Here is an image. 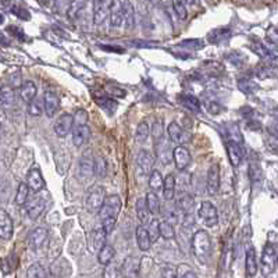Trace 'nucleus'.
I'll list each match as a JSON object with an SVG mask.
<instances>
[{"label": "nucleus", "instance_id": "b1692460", "mask_svg": "<svg viewBox=\"0 0 278 278\" xmlns=\"http://www.w3.org/2000/svg\"><path fill=\"white\" fill-rule=\"evenodd\" d=\"M136 216L139 221L142 222V225H146V224H150V211H149V207H148V203H146V199L144 198H139L136 201Z\"/></svg>", "mask_w": 278, "mask_h": 278}, {"label": "nucleus", "instance_id": "58836bf2", "mask_svg": "<svg viewBox=\"0 0 278 278\" xmlns=\"http://www.w3.org/2000/svg\"><path fill=\"white\" fill-rule=\"evenodd\" d=\"M27 278H46V270L42 264L34 263L27 270Z\"/></svg>", "mask_w": 278, "mask_h": 278}, {"label": "nucleus", "instance_id": "dca6fc26", "mask_svg": "<svg viewBox=\"0 0 278 278\" xmlns=\"http://www.w3.org/2000/svg\"><path fill=\"white\" fill-rule=\"evenodd\" d=\"M46 241H48V230L43 227H38L29 235V246L34 249H39L46 243Z\"/></svg>", "mask_w": 278, "mask_h": 278}, {"label": "nucleus", "instance_id": "2eb2a0df", "mask_svg": "<svg viewBox=\"0 0 278 278\" xmlns=\"http://www.w3.org/2000/svg\"><path fill=\"white\" fill-rule=\"evenodd\" d=\"M13 220L4 210L0 211V238L3 241L10 240L13 237Z\"/></svg>", "mask_w": 278, "mask_h": 278}, {"label": "nucleus", "instance_id": "3c124183", "mask_svg": "<svg viewBox=\"0 0 278 278\" xmlns=\"http://www.w3.org/2000/svg\"><path fill=\"white\" fill-rule=\"evenodd\" d=\"M162 277L163 278H178L177 270L173 266H166L162 269Z\"/></svg>", "mask_w": 278, "mask_h": 278}, {"label": "nucleus", "instance_id": "37998d69", "mask_svg": "<svg viewBox=\"0 0 278 278\" xmlns=\"http://www.w3.org/2000/svg\"><path fill=\"white\" fill-rule=\"evenodd\" d=\"M95 174L99 178H105L107 175V162L102 156L95 159Z\"/></svg>", "mask_w": 278, "mask_h": 278}, {"label": "nucleus", "instance_id": "e433bc0d", "mask_svg": "<svg viewBox=\"0 0 278 278\" xmlns=\"http://www.w3.org/2000/svg\"><path fill=\"white\" fill-rule=\"evenodd\" d=\"M28 195H29L28 184L25 183L19 184L17 193H16V203H17V206H24V204L27 203V201H28Z\"/></svg>", "mask_w": 278, "mask_h": 278}, {"label": "nucleus", "instance_id": "f257e3e1", "mask_svg": "<svg viewBox=\"0 0 278 278\" xmlns=\"http://www.w3.org/2000/svg\"><path fill=\"white\" fill-rule=\"evenodd\" d=\"M192 252L201 263H207L211 252V240L204 230L196 231L192 237Z\"/></svg>", "mask_w": 278, "mask_h": 278}, {"label": "nucleus", "instance_id": "9b49d317", "mask_svg": "<svg viewBox=\"0 0 278 278\" xmlns=\"http://www.w3.org/2000/svg\"><path fill=\"white\" fill-rule=\"evenodd\" d=\"M136 163H138V167H139V170H141L142 173L150 175L152 171H153V154L150 153L149 150H141V152L138 153V157H136Z\"/></svg>", "mask_w": 278, "mask_h": 278}, {"label": "nucleus", "instance_id": "9d476101", "mask_svg": "<svg viewBox=\"0 0 278 278\" xmlns=\"http://www.w3.org/2000/svg\"><path fill=\"white\" fill-rule=\"evenodd\" d=\"M74 124H75V120L71 114H63L60 115L57 118V121L55 123V132L57 136H66L68 135L73 128H74Z\"/></svg>", "mask_w": 278, "mask_h": 278}, {"label": "nucleus", "instance_id": "a878e982", "mask_svg": "<svg viewBox=\"0 0 278 278\" xmlns=\"http://www.w3.org/2000/svg\"><path fill=\"white\" fill-rule=\"evenodd\" d=\"M89 138V127L88 125H75L73 132V144L77 148L82 146Z\"/></svg>", "mask_w": 278, "mask_h": 278}, {"label": "nucleus", "instance_id": "393cba45", "mask_svg": "<svg viewBox=\"0 0 278 278\" xmlns=\"http://www.w3.org/2000/svg\"><path fill=\"white\" fill-rule=\"evenodd\" d=\"M231 35H232V32H231L228 28L213 29L211 32H209V35H207V40H209L210 43L219 45L221 42L228 40V39L231 38Z\"/></svg>", "mask_w": 278, "mask_h": 278}, {"label": "nucleus", "instance_id": "a19ab883", "mask_svg": "<svg viewBox=\"0 0 278 278\" xmlns=\"http://www.w3.org/2000/svg\"><path fill=\"white\" fill-rule=\"evenodd\" d=\"M148 136H149V125L148 123H139L138 127H136V132H135V139L139 142V144H142L145 142L146 139H148Z\"/></svg>", "mask_w": 278, "mask_h": 278}, {"label": "nucleus", "instance_id": "7c9ffc66", "mask_svg": "<svg viewBox=\"0 0 278 278\" xmlns=\"http://www.w3.org/2000/svg\"><path fill=\"white\" fill-rule=\"evenodd\" d=\"M16 106V93L9 87H3L1 89V107L4 110H11Z\"/></svg>", "mask_w": 278, "mask_h": 278}, {"label": "nucleus", "instance_id": "f03ea898", "mask_svg": "<svg viewBox=\"0 0 278 278\" xmlns=\"http://www.w3.org/2000/svg\"><path fill=\"white\" fill-rule=\"evenodd\" d=\"M106 192L103 186L100 185H93L87 193V199H85V206L89 213H96L100 211L103 203L106 201Z\"/></svg>", "mask_w": 278, "mask_h": 278}, {"label": "nucleus", "instance_id": "4d7b16f0", "mask_svg": "<svg viewBox=\"0 0 278 278\" xmlns=\"http://www.w3.org/2000/svg\"><path fill=\"white\" fill-rule=\"evenodd\" d=\"M277 261H278V259H277Z\"/></svg>", "mask_w": 278, "mask_h": 278}, {"label": "nucleus", "instance_id": "864d4df0", "mask_svg": "<svg viewBox=\"0 0 278 278\" xmlns=\"http://www.w3.org/2000/svg\"><path fill=\"white\" fill-rule=\"evenodd\" d=\"M181 46L184 48H193V49H199L202 48V40H198V39H189V40H184L181 42Z\"/></svg>", "mask_w": 278, "mask_h": 278}, {"label": "nucleus", "instance_id": "79ce46f5", "mask_svg": "<svg viewBox=\"0 0 278 278\" xmlns=\"http://www.w3.org/2000/svg\"><path fill=\"white\" fill-rule=\"evenodd\" d=\"M160 235L163 237L164 240H173L175 237V230H174L173 224L168 222L167 220H164L160 222Z\"/></svg>", "mask_w": 278, "mask_h": 278}, {"label": "nucleus", "instance_id": "603ef678", "mask_svg": "<svg viewBox=\"0 0 278 278\" xmlns=\"http://www.w3.org/2000/svg\"><path fill=\"white\" fill-rule=\"evenodd\" d=\"M255 85L248 81V79H243V81H240V89L242 92H245V93H250V92H253L255 91Z\"/></svg>", "mask_w": 278, "mask_h": 278}, {"label": "nucleus", "instance_id": "a211bd4d", "mask_svg": "<svg viewBox=\"0 0 278 278\" xmlns=\"http://www.w3.org/2000/svg\"><path fill=\"white\" fill-rule=\"evenodd\" d=\"M167 132H168V136L170 139L175 142V144H185L188 141V135L181 128V125L177 124L175 121L170 123L168 127H167Z\"/></svg>", "mask_w": 278, "mask_h": 278}, {"label": "nucleus", "instance_id": "f704fd0d", "mask_svg": "<svg viewBox=\"0 0 278 278\" xmlns=\"http://www.w3.org/2000/svg\"><path fill=\"white\" fill-rule=\"evenodd\" d=\"M149 186L152 188V191H153L154 193L163 189L164 178H163V175L160 174V171L153 170L152 174L149 175Z\"/></svg>", "mask_w": 278, "mask_h": 278}, {"label": "nucleus", "instance_id": "6e6d98bb", "mask_svg": "<svg viewBox=\"0 0 278 278\" xmlns=\"http://www.w3.org/2000/svg\"><path fill=\"white\" fill-rule=\"evenodd\" d=\"M181 278H198V276H196L193 271H186V273H185Z\"/></svg>", "mask_w": 278, "mask_h": 278}, {"label": "nucleus", "instance_id": "aec40b11", "mask_svg": "<svg viewBox=\"0 0 278 278\" xmlns=\"http://www.w3.org/2000/svg\"><path fill=\"white\" fill-rule=\"evenodd\" d=\"M245 269L248 277H255L258 273V259H256V250L255 248H249L246 250V258H245Z\"/></svg>", "mask_w": 278, "mask_h": 278}, {"label": "nucleus", "instance_id": "39448f33", "mask_svg": "<svg viewBox=\"0 0 278 278\" xmlns=\"http://www.w3.org/2000/svg\"><path fill=\"white\" fill-rule=\"evenodd\" d=\"M278 256L276 253V248L273 243H266V246L263 248L261 253V269H263V276H269L276 269V261Z\"/></svg>", "mask_w": 278, "mask_h": 278}, {"label": "nucleus", "instance_id": "4be33fe9", "mask_svg": "<svg viewBox=\"0 0 278 278\" xmlns=\"http://www.w3.org/2000/svg\"><path fill=\"white\" fill-rule=\"evenodd\" d=\"M177 206L185 214H192V210L195 207V201H193L191 193H188V191L180 192V198H178V202H177Z\"/></svg>", "mask_w": 278, "mask_h": 278}, {"label": "nucleus", "instance_id": "423d86ee", "mask_svg": "<svg viewBox=\"0 0 278 278\" xmlns=\"http://www.w3.org/2000/svg\"><path fill=\"white\" fill-rule=\"evenodd\" d=\"M173 160L174 163H175V167H177V170H180V171H184V170H186L188 167H189V164H191V153H189V150L185 148V146H177L175 149H173Z\"/></svg>", "mask_w": 278, "mask_h": 278}, {"label": "nucleus", "instance_id": "2f4dec72", "mask_svg": "<svg viewBox=\"0 0 278 278\" xmlns=\"http://www.w3.org/2000/svg\"><path fill=\"white\" fill-rule=\"evenodd\" d=\"M178 97L184 107L189 109L191 111H201V102L198 97L189 95V93H181Z\"/></svg>", "mask_w": 278, "mask_h": 278}, {"label": "nucleus", "instance_id": "c03bdc74", "mask_svg": "<svg viewBox=\"0 0 278 278\" xmlns=\"http://www.w3.org/2000/svg\"><path fill=\"white\" fill-rule=\"evenodd\" d=\"M152 135H153L154 145L160 144V141L163 139L164 135V127L162 121H156V123H154L153 128H152Z\"/></svg>", "mask_w": 278, "mask_h": 278}, {"label": "nucleus", "instance_id": "412c9836", "mask_svg": "<svg viewBox=\"0 0 278 278\" xmlns=\"http://www.w3.org/2000/svg\"><path fill=\"white\" fill-rule=\"evenodd\" d=\"M37 92H38L37 85H35L32 81L24 82V84L21 85V88H19V96H21V99H22L24 102H27V103H31L32 100L37 99Z\"/></svg>", "mask_w": 278, "mask_h": 278}, {"label": "nucleus", "instance_id": "4c0bfd02", "mask_svg": "<svg viewBox=\"0 0 278 278\" xmlns=\"http://www.w3.org/2000/svg\"><path fill=\"white\" fill-rule=\"evenodd\" d=\"M146 203H148V207H149L150 214H153V216L159 214V211H160V201H159V198H157V195L154 192H149L146 195Z\"/></svg>", "mask_w": 278, "mask_h": 278}, {"label": "nucleus", "instance_id": "c9c22d12", "mask_svg": "<svg viewBox=\"0 0 278 278\" xmlns=\"http://www.w3.org/2000/svg\"><path fill=\"white\" fill-rule=\"evenodd\" d=\"M124 22L127 29H131L135 24L134 6L131 1H124Z\"/></svg>", "mask_w": 278, "mask_h": 278}, {"label": "nucleus", "instance_id": "c85d7f7f", "mask_svg": "<svg viewBox=\"0 0 278 278\" xmlns=\"http://www.w3.org/2000/svg\"><path fill=\"white\" fill-rule=\"evenodd\" d=\"M139 271V260L135 258H127L123 264V274L127 278H134L138 276Z\"/></svg>", "mask_w": 278, "mask_h": 278}, {"label": "nucleus", "instance_id": "5fc2aeb1", "mask_svg": "<svg viewBox=\"0 0 278 278\" xmlns=\"http://www.w3.org/2000/svg\"><path fill=\"white\" fill-rule=\"evenodd\" d=\"M269 37L273 42H277L278 43V29H276V32H270Z\"/></svg>", "mask_w": 278, "mask_h": 278}, {"label": "nucleus", "instance_id": "09e8293b", "mask_svg": "<svg viewBox=\"0 0 278 278\" xmlns=\"http://www.w3.org/2000/svg\"><path fill=\"white\" fill-rule=\"evenodd\" d=\"M74 120H75V125H87V121H88V114L85 110H82V109H79L77 111V114L74 117Z\"/></svg>", "mask_w": 278, "mask_h": 278}, {"label": "nucleus", "instance_id": "4468645a", "mask_svg": "<svg viewBox=\"0 0 278 278\" xmlns=\"http://www.w3.org/2000/svg\"><path fill=\"white\" fill-rule=\"evenodd\" d=\"M124 22V1H113L110 10V24L118 28Z\"/></svg>", "mask_w": 278, "mask_h": 278}, {"label": "nucleus", "instance_id": "a18cd8bd", "mask_svg": "<svg viewBox=\"0 0 278 278\" xmlns=\"http://www.w3.org/2000/svg\"><path fill=\"white\" fill-rule=\"evenodd\" d=\"M148 232H149V237H150L152 242H156V241L159 240V237H162V235H160V222L157 220L150 221Z\"/></svg>", "mask_w": 278, "mask_h": 278}, {"label": "nucleus", "instance_id": "c756f323", "mask_svg": "<svg viewBox=\"0 0 278 278\" xmlns=\"http://www.w3.org/2000/svg\"><path fill=\"white\" fill-rule=\"evenodd\" d=\"M175 177L173 174H168L166 178H164V186H163V196L166 201H173L174 196H175Z\"/></svg>", "mask_w": 278, "mask_h": 278}, {"label": "nucleus", "instance_id": "473e14b6", "mask_svg": "<svg viewBox=\"0 0 278 278\" xmlns=\"http://www.w3.org/2000/svg\"><path fill=\"white\" fill-rule=\"evenodd\" d=\"M95 100L96 103L100 106L103 110H106L109 114H113L115 111V109H117V106H118L114 99H111L109 96H97Z\"/></svg>", "mask_w": 278, "mask_h": 278}, {"label": "nucleus", "instance_id": "8fccbe9b", "mask_svg": "<svg viewBox=\"0 0 278 278\" xmlns=\"http://www.w3.org/2000/svg\"><path fill=\"white\" fill-rule=\"evenodd\" d=\"M115 222H117L115 219H107V220L102 221V228L105 230V232L107 235L113 232V230H114L115 227Z\"/></svg>", "mask_w": 278, "mask_h": 278}, {"label": "nucleus", "instance_id": "f8f14e48", "mask_svg": "<svg viewBox=\"0 0 278 278\" xmlns=\"http://www.w3.org/2000/svg\"><path fill=\"white\" fill-rule=\"evenodd\" d=\"M106 237L107 234L105 232L103 228H99V230L92 231L91 237H89V246H91V250L95 252V253H99L100 250L105 248L106 245Z\"/></svg>", "mask_w": 278, "mask_h": 278}, {"label": "nucleus", "instance_id": "7ed1b4c3", "mask_svg": "<svg viewBox=\"0 0 278 278\" xmlns=\"http://www.w3.org/2000/svg\"><path fill=\"white\" fill-rule=\"evenodd\" d=\"M121 207H123V203H121L120 196H117V195L107 196L103 206H102V209L99 211L100 220L105 221L107 219H115L117 220V217H118V214L121 211Z\"/></svg>", "mask_w": 278, "mask_h": 278}, {"label": "nucleus", "instance_id": "f3484780", "mask_svg": "<svg viewBox=\"0 0 278 278\" xmlns=\"http://www.w3.org/2000/svg\"><path fill=\"white\" fill-rule=\"evenodd\" d=\"M43 100H45V113L48 117H53L57 113L58 107H60V99L55 92L48 91V92H45Z\"/></svg>", "mask_w": 278, "mask_h": 278}, {"label": "nucleus", "instance_id": "5701e85b", "mask_svg": "<svg viewBox=\"0 0 278 278\" xmlns=\"http://www.w3.org/2000/svg\"><path fill=\"white\" fill-rule=\"evenodd\" d=\"M136 242H138V246L139 249L148 252L152 246V240L149 237V232L145 228L144 225H139L136 227Z\"/></svg>", "mask_w": 278, "mask_h": 278}, {"label": "nucleus", "instance_id": "20e7f679", "mask_svg": "<svg viewBox=\"0 0 278 278\" xmlns=\"http://www.w3.org/2000/svg\"><path fill=\"white\" fill-rule=\"evenodd\" d=\"M198 217L201 219L202 224L206 227H214L219 222V213L216 206L210 202H203L198 210Z\"/></svg>", "mask_w": 278, "mask_h": 278}, {"label": "nucleus", "instance_id": "49530a36", "mask_svg": "<svg viewBox=\"0 0 278 278\" xmlns=\"http://www.w3.org/2000/svg\"><path fill=\"white\" fill-rule=\"evenodd\" d=\"M173 7L174 11H175V14H177L180 19H186V16H188V10H186L185 3H183V1H174Z\"/></svg>", "mask_w": 278, "mask_h": 278}, {"label": "nucleus", "instance_id": "6e6552de", "mask_svg": "<svg viewBox=\"0 0 278 278\" xmlns=\"http://www.w3.org/2000/svg\"><path fill=\"white\" fill-rule=\"evenodd\" d=\"M206 188H207V193L211 196L219 193V189H220V167H219V164L210 166V168L207 171Z\"/></svg>", "mask_w": 278, "mask_h": 278}, {"label": "nucleus", "instance_id": "ddd939ff", "mask_svg": "<svg viewBox=\"0 0 278 278\" xmlns=\"http://www.w3.org/2000/svg\"><path fill=\"white\" fill-rule=\"evenodd\" d=\"M79 177L82 180H89L92 178V175L95 174V160H92L91 156L88 154H84L79 160Z\"/></svg>", "mask_w": 278, "mask_h": 278}, {"label": "nucleus", "instance_id": "bb28decb", "mask_svg": "<svg viewBox=\"0 0 278 278\" xmlns=\"http://www.w3.org/2000/svg\"><path fill=\"white\" fill-rule=\"evenodd\" d=\"M28 186L29 189H32L34 192H39L45 186V183H43V178H42V174H40V170H39V168H32V170L29 171Z\"/></svg>", "mask_w": 278, "mask_h": 278}, {"label": "nucleus", "instance_id": "ea45409f", "mask_svg": "<svg viewBox=\"0 0 278 278\" xmlns=\"http://www.w3.org/2000/svg\"><path fill=\"white\" fill-rule=\"evenodd\" d=\"M45 111V100H43V97L42 99H35V100H32L28 106V113L31 115H40L42 113Z\"/></svg>", "mask_w": 278, "mask_h": 278}, {"label": "nucleus", "instance_id": "de8ad7c7", "mask_svg": "<svg viewBox=\"0 0 278 278\" xmlns=\"http://www.w3.org/2000/svg\"><path fill=\"white\" fill-rule=\"evenodd\" d=\"M118 277V270L114 264H107L103 271V278H117Z\"/></svg>", "mask_w": 278, "mask_h": 278}, {"label": "nucleus", "instance_id": "72a5a7b5", "mask_svg": "<svg viewBox=\"0 0 278 278\" xmlns=\"http://www.w3.org/2000/svg\"><path fill=\"white\" fill-rule=\"evenodd\" d=\"M114 255H115L114 248H113L111 245H106L105 248L97 253V261H99L100 264H103V266H107V264L111 263V260L114 258Z\"/></svg>", "mask_w": 278, "mask_h": 278}, {"label": "nucleus", "instance_id": "cd10ccee", "mask_svg": "<svg viewBox=\"0 0 278 278\" xmlns=\"http://www.w3.org/2000/svg\"><path fill=\"white\" fill-rule=\"evenodd\" d=\"M252 50H253L256 55H259L260 57L263 58L264 61L270 63V64H271V63H278V58L276 57L263 43H260V42H255V43L252 45Z\"/></svg>", "mask_w": 278, "mask_h": 278}, {"label": "nucleus", "instance_id": "1a4fd4ad", "mask_svg": "<svg viewBox=\"0 0 278 278\" xmlns=\"http://www.w3.org/2000/svg\"><path fill=\"white\" fill-rule=\"evenodd\" d=\"M225 149H227V153L230 157L231 164L234 167H238L243 159V154H245V149H243V145L241 142H232L228 141L225 142Z\"/></svg>", "mask_w": 278, "mask_h": 278}, {"label": "nucleus", "instance_id": "0eeeda50", "mask_svg": "<svg viewBox=\"0 0 278 278\" xmlns=\"http://www.w3.org/2000/svg\"><path fill=\"white\" fill-rule=\"evenodd\" d=\"M113 1H93V22L102 25L106 19H110V10Z\"/></svg>", "mask_w": 278, "mask_h": 278}, {"label": "nucleus", "instance_id": "6ab92c4d", "mask_svg": "<svg viewBox=\"0 0 278 278\" xmlns=\"http://www.w3.org/2000/svg\"><path fill=\"white\" fill-rule=\"evenodd\" d=\"M43 210H45V201H43V198H40V196L32 198V201H31L28 207H27V213H28L29 219L37 220L39 216L43 213Z\"/></svg>", "mask_w": 278, "mask_h": 278}]
</instances>
